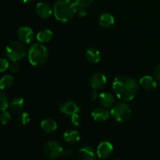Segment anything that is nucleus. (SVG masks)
<instances>
[{
	"label": "nucleus",
	"mask_w": 160,
	"mask_h": 160,
	"mask_svg": "<svg viewBox=\"0 0 160 160\" xmlns=\"http://www.w3.org/2000/svg\"><path fill=\"white\" fill-rule=\"evenodd\" d=\"M62 138L65 142H70V143H75L78 142L81 138L79 132L78 131H75L73 129H67L64 131Z\"/></svg>",
	"instance_id": "15"
},
{
	"label": "nucleus",
	"mask_w": 160,
	"mask_h": 160,
	"mask_svg": "<svg viewBox=\"0 0 160 160\" xmlns=\"http://www.w3.org/2000/svg\"><path fill=\"white\" fill-rule=\"evenodd\" d=\"M52 160H55V159H52Z\"/></svg>",
	"instance_id": "35"
},
{
	"label": "nucleus",
	"mask_w": 160,
	"mask_h": 160,
	"mask_svg": "<svg viewBox=\"0 0 160 160\" xmlns=\"http://www.w3.org/2000/svg\"><path fill=\"white\" fill-rule=\"evenodd\" d=\"M28 59L31 65L39 67L47 62L48 59V52L42 43H34L28 50Z\"/></svg>",
	"instance_id": "3"
},
{
	"label": "nucleus",
	"mask_w": 160,
	"mask_h": 160,
	"mask_svg": "<svg viewBox=\"0 0 160 160\" xmlns=\"http://www.w3.org/2000/svg\"><path fill=\"white\" fill-rule=\"evenodd\" d=\"M73 2L78 8H86L92 4L93 0H73Z\"/></svg>",
	"instance_id": "26"
},
{
	"label": "nucleus",
	"mask_w": 160,
	"mask_h": 160,
	"mask_svg": "<svg viewBox=\"0 0 160 160\" xmlns=\"http://www.w3.org/2000/svg\"><path fill=\"white\" fill-rule=\"evenodd\" d=\"M9 70H10L11 73H17L20 70V66L17 61H13L12 62V63L9 64Z\"/></svg>",
	"instance_id": "27"
},
{
	"label": "nucleus",
	"mask_w": 160,
	"mask_h": 160,
	"mask_svg": "<svg viewBox=\"0 0 160 160\" xmlns=\"http://www.w3.org/2000/svg\"><path fill=\"white\" fill-rule=\"evenodd\" d=\"M9 106V98L4 92H0V111L6 110Z\"/></svg>",
	"instance_id": "24"
},
{
	"label": "nucleus",
	"mask_w": 160,
	"mask_h": 160,
	"mask_svg": "<svg viewBox=\"0 0 160 160\" xmlns=\"http://www.w3.org/2000/svg\"><path fill=\"white\" fill-rule=\"evenodd\" d=\"M25 102L21 97H16L9 102V109L12 112H19L24 107Z\"/></svg>",
	"instance_id": "21"
},
{
	"label": "nucleus",
	"mask_w": 160,
	"mask_h": 160,
	"mask_svg": "<svg viewBox=\"0 0 160 160\" xmlns=\"http://www.w3.org/2000/svg\"><path fill=\"white\" fill-rule=\"evenodd\" d=\"M17 35L20 42L23 43L29 44L34 39V33L29 27H20L17 31Z\"/></svg>",
	"instance_id": "7"
},
{
	"label": "nucleus",
	"mask_w": 160,
	"mask_h": 160,
	"mask_svg": "<svg viewBox=\"0 0 160 160\" xmlns=\"http://www.w3.org/2000/svg\"><path fill=\"white\" fill-rule=\"evenodd\" d=\"M30 122V116L28 112H22L18 116L17 119V123L19 126H25Z\"/></svg>",
	"instance_id": "23"
},
{
	"label": "nucleus",
	"mask_w": 160,
	"mask_h": 160,
	"mask_svg": "<svg viewBox=\"0 0 160 160\" xmlns=\"http://www.w3.org/2000/svg\"><path fill=\"white\" fill-rule=\"evenodd\" d=\"M117 160H119V159H117Z\"/></svg>",
	"instance_id": "36"
},
{
	"label": "nucleus",
	"mask_w": 160,
	"mask_h": 160,
	"mask_svg": "<svg viewBox=\"0 0 160 160\" xmlns=\"http://www.w3.org/2000/svg\"><path fill=\"white\" fill-rule=\"evenodd\" d=\"M59 111L62 113L65 114L67 116H72L75 113H79L80 112V107L74 102L72 101L65 102L59 105Z\"/></svg>",
	"instance_id": "8"
},
{
	"label": "nucleus",
	"mask_w": 160,
	"mask_h": 160,
	"mask_svg": "<svg viewBox=\"0 0 160 160\" xmlns=\"http://www.w3.org/2000/svg\"><path fill=\"white\" fill-rule=\"evenodd\" d=\"M113 151V146L109 142H102L97 148V156L101 159L109 157Z\"/></svg>",
	"instance_id": "10"
},
{
	"label": "nucleus",
	"mask_w": 160,
	"mask_h": 160,
	"mask_svg": "<svg viewBox=\"0 0 160 160\" xmlns=\"http://www.w3.org/2000/svg\"><path fill=\"white\" fill-rule=\"evenodd\" d=\"M106 84V77L103 73H96L91 77L89 80V84L92 87V88L95 90H98L104 87Z\"/></svg>",
	"instance_id": "11"
},
{
	"label": "nucleus",
	"mask_w": 160,
	"mask_h": 160,
	"mask_svg": "<svg viewBox=\"0 0 160 160\" xmlns=\"http://www.w3.org/2000/svg\"><path fill=\"white\" fill-rule=\"evenodd\" d=\"M112 119L119 123L127 122L131 117V109L128 104L120 102L114 105L110 111Z\"/></svg>",
	"instance_id": "5"
},
{
	"label": "nucleus",
	"mask_w": 160,
	"mask_h": 160,
	"mask_svg": "<svg viewBox=\"0 0 160 160\" xmlns=\"http://www.w3.org/2000/svg\"><path fill=\"white\" fill-rule=\"evenodd\" d=\"M140 84L143 88L148 91L154 90L157 86L156 80L151 76H145L141 78Z\"/></svg>",
	"instance_id": "17"
},
{
	"label": "nucleus",
	"mask_w": 160,
	"mask_h": 160,
	"mask_svg": "<svg viewBox=\"0 0 160 160\" xmlns=\"http://www.w3.org/2000/svg\"><path fill=\"white\" fill-rule=\"evenodd\" d=\"M72 154V149L70 148H62V155L66 156H69Z\"/></svg>",
	"instance_id": "32"
},
{
	"label": "nucleus",
	"mask_w": 160,
	"mask_h": 160,
	"mask_svg": "<svg viewBox=\"0 0 160 160\" xmlns=\"http://www.w3.org/2000/svg\"><path fill=\"white\" fill-rule=\"evenodd\" d=\"M112 89L116 95L124 102L131 101L135 98L139 90V84L133 78L119 76L114 79Z\"/></svg>",
	"instance_id": "1"
},
{
	"label": "nucleus",
	"mask_w": 160,
	"mask_h": 160,
	"mask_svg": "<svg viewBox=\"0 0 160 160\" xmlns=\"http://www.w3.org/2000/svg\"><path fill=\"white\" fill-rule=\"evenodd\" d=\"M72 124L74 126H79L80 123H81V118L78 113H75L71 116V119H70Z\"/></svg>",
	"instance_id": "29"
},
{
	"label": "nucleus",
	"mask_w": 160,
	"mask_h": 160,
	"mask_svg": "<svg viewBox=\"0 0 160 160\" xmlns=\"http://www.w3.org/2000/svg\"><path fill=\"white\" fill-rule=\"evenodd\" d=\"M62 147L59 142L56 141H50L48 142L44 146V152L48 157L52 159L59 158L62 154Z\"/></svg>",
	"instance_id": "6"
},
{
	"label": "nucleus",
	"mask_w": 160,
	"mask_h": 160,
	"mask_svg": "<svg viewBox=\"0 0 160 160\" xmlns=\"http://www.w3.org/2000/svg\"><path fill=\"white\" fill-rule=\"evenodd\" d=\"M53 33L51 30L49 29H43L41 30L37 34L36 38L40 43H47L51 41L52 38Z\"/></svg>",
	"instance_id": "20"
},
{
	"label": "nucleus",
	"mask_w": 160,
	"mask_h": 160,
	"mask_svg": "<svg viewBox=\"0 0 160 160\" xmlns=\"http://www.w3.org/2000/svg\"><path fill=\"white\" fill-rule=\"evenodd\" d=\"M110 112L106 109V107H98L94 109L92 112V117L95 121L103 122L109 119Z\"/></svg>",
	"instance_id": "12"
},
{
	"label": "nucleus",
	"mask_w": 160,
	"mask_h": 160,
	"mask_svg": "<svg viewBox=\"0 0 160 160\" xmlns=\"http://www.w3.org/2000/svg\"><path fill=\"white\" fill-rule=\"evenodd\" d=\"M78 7L71 0H57L53 6V14L59 21L67 23L73 20Z\"/></svg>",
	"instance_id": "2"
},
{
	"label": "nucleus",
	"mask_w": 160,
	"mask_h": 160,
	"mask_svg": "<svg viewBox=\"0 0 160 160\" xmlns=\"http://www.w3.org/2000/svg\"><path fill=\"white\" fill-rule=\"evenodd\" d=\"M98 101H99V103L103 107L108 108L113 106L115 98H114L113 95L112 93L109 92H102L98 95Z\"/></svg>",
	"instance_id": "14"
},
{
	"label": "nucleus",
	"mask_w": 160,
	"mask_h": 160,
	"mask_svg": "<svg viewBox=\"0 0 160 160\" xmlns=\"http://www.w3.org/2000/svg\"><path fill=\"white\" fill-rule=\"evenodd\" d=\"M77 12H78V16L81 17H84L85 16H87L88 14V12L85 9V8H78Z\"/></svg>",
	"instance_id": "30"
},
{
	"label": "nucleus",
	"mask_w": 160,
	"mask_h": 160,
	"mask_svg": "<svg viewBox=\"0 0 160 160\" xmlns=\"http://www.w3.org/2000/svg\"><path fill=\"white\" fill-rule=\"evenodd\" d=\"M11 120V115L9 112L6 110H2L0 112V123L2 125H6L9 123Z\"/></svg>",
	"instance_id": "25"
},
{
	"label": "nucleus",
	"mask_w": 160,
	"mask_h": 160,
	"mask_svg": "<svg viewBox=\"0 0 160 160\" xmlns=\"http://www.w3.org/2000/svg\"><path fill=\"white\" fill-rule=\"evenodd\" d=\"M9 63L8 60L4 58H0V72H4L9 68Z\"/></svg>",
	"instance_id": "28"
},
{
	"label": "nucleus",
	"mask_w": 160,
	"mask_h": 160,
	"mask_svg": "<svg viewBox=\"0 0 160 160\" xmlns=\"http://www.w3.org/2000/svg\"><path fill=\"white\" fill-rule=\"evenodd\" d=\"M86 59L91 63H97L101 59V54L98 49L94 48H89L85 53Z\"/></svg>",
	"instance_id": "19"
},
{
	"label": "nucleus",
	"mask_w": 160,
	"mask_h": 160,
	"mask_svg": "<svg viewBox=\"0 0 160 160\" xmlns=\"http://www.w3.org/2000/svg\"><path fill=\"white\" fill-rule=\"evenodd\" d=\"M21 1L24 3H29L31 2H32V0H21Z\"/></svg>",
	"instance_id": "34"
},
{
	"label": "nucleus",
	"mask_w": 160,
	"mask_h": 160,
	"mask_svg": "<svg viewBox=\"0 0 160 160\" xmlns=\"http://www.w3.org/2000/svg\"><path fill=\"white\" fill-rule=\"evenodd\" d=\"M35 12L39 17L43 19H47L51 17L53 13V9L47 2H41L35 6Z\"/></svg>",
	"instance_id": "9"
},
{
	"label": "nucleus",
	"mask_w": 160,
	"mask_h": 160,
	"mask_svg": "<svg viewBox=\"0 0 160 160\" xmlns=\"http://www.w3.org/2000/svg\"><path fill=\"white\" fill-rule=\"evenodd\" d=\"M115 23V19L112 14L109 12H104L99 17L100 26L105 28H109L112 27Z\"/></svg>",
	"instance_id": "18"
},
{
	"label": "nucleus",
	"mask_w": 160,
	"mask_h": 160,
	"mask_svg": "<svg viewBox=\"0 0 160 160\" xmlns=\"http://www.w3.org/2000/svg\"><path fill=\"white\" fill-rule=\"evenodd\" d=\"M41 129L47 134H50L57 130V123L52 118H45L42 120L40 123Z\"/></svg>",
	"instance_id": "13"
},
{
	"label": "nucleus",
	"mask_w": 160,
	"mask_h": 160,
	"mask_svg": "<svg viewBox=\"0 0 160 160\" xmlns=\"http://www.w3.org/2000/svg\"><path fill=\"white\" fill-rule=\"evenodd\" d=\"M14 84V78L12 75H5L0 79V89L8 90L11 88Z\"/></svg>",
	"instance_id": "22"
},
{
	"label": "nucleus",
	"mask_w": 160,
	"mask_h": 160,
	"mask_svg": "<svg viewBox=\"0 0 160 160\" xmlns=\"http://www.w3.org/2000/svg\"><path fill=\"white\" fill-rule=\"evenodd\" d=\"M154 74H155V77H156V79H157L158 81H160V64L159 65H158L157 67H156V69H155Z\"/></svg>",
	"instance_id": "31"
},
{
	"label": "nucleus",
	"mask_w": 160,
	"mask_h": 160,
	"mask_svg": "<svg viewBox=\"0 0 160 160\" xmlns=\"http://www.w3.org/2000/svg\"><path fill=\"white\" fill-rule=\"evenodd\" d=\"M79 153L82 160H97L93 148L89 145H85L80 148Z\"/></svg>",
	"instance_id": "16"
},
{
	"label": "nucleus",
	"mask_w": 160,
	"mask_h": 160,
	"mask_svg": "<svg viewBox=\"0 0 160 160\" xmlns=\"http://www.w3.org/2000/svg\"><path fill=\"white\" fill-rule=\"evenodd\" d=\"M97 90H95V89H93V90L92 91V92H90V94H89V97H90L91 100H95L96 99L97 97H98V95H97Z\"/></svg>",
	"instance_id": "33"
},
{
	"label": "nucleus",
	"mask_w": 160,
	"mask_h": 160,
	"mask_svg": "<svg viewBox=\"0 0 160 160\" xmlns=\"http://www.w3.org/2000/svg\"><path fill=\"white\" fill-rule=\"evenodd\" d=\"M27 53V48L23 42H12L8 44L5 49L6 58L10 61H18L23 59Z\"/></svg>",
	"instance_id": "4"
}]
</instances>
